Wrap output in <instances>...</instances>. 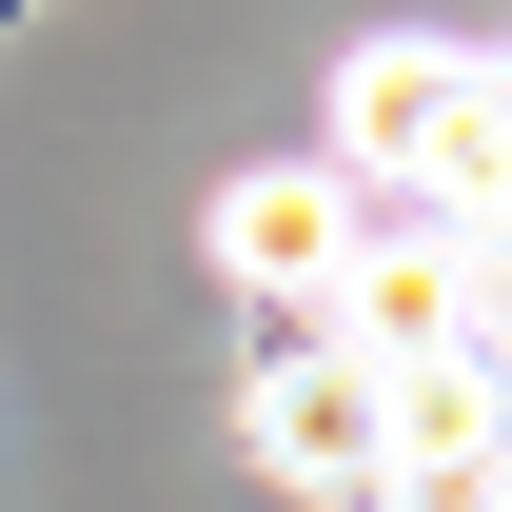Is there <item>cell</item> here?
<instances>
[{
	"label": "cell",
	"mask_w": 512,
	"mask_h": 512,
	"mask_svg": "<svg viewBox=\"0 0 512 512\" xmlns=\"http://www.w3.org/2000/svg\"><path fill=\"white\" fill-rule=\"evenodd\" d=\"M316 316L355 335L375 375H453V355H473V316H493V276H473L453 237H355V276H335Z\"/></svg>",
	"instance_id": "4"
},
{
	"label": "cell",
	"mask_w": 512,
	"mask_h": 512,
	"mask_svg": "<svg viewBox=\"0 0 512 512\" xmlns=\"http://www.w3.org/2000/svg\"><path fill=\"white\" fill-rule=\"evenodd\" d=\"M217 276H237L256 316H316L335 276H355V178H335V158H256V178H217Z\"/></svg>",
	"instance_id": "3"
},
{
	"label": "cell",
	"mask_w": 512,
	"mask_h": 512,
	"mask_svg": "<svg viewBox=\"0 0 512 512\" xmlns=\"http://www.w3.org/2000/svg\"><path fill=\"white\" fill-rule=\"evenodd\" d=\"M473 512H512V473H493V493H473Z\"/></svg>",
	"instance_id": "6"
},
{
	"label": "cell",
	"mask_w": 512,
	"mask_h": 512,
	"mask_svg": "<svg viewBox=\"0 0 512 512\" xmlns=\"http://www.w3.org/2000/svg\"><path fill=\"white\" fill-rule=\"evenodd\" d=\"M335 178L434 197V237H512V60L375 40V60L335 79Z\"/></svg>",
	"instance_id": "1"
},
{
	"label": "cell",
	"mask_w": 512,
	"mask_h": 512,
	"mask_svg": "<svg viewBox=\"0 0 512 512\" xmlns=\"http://www.w3.org/2000/svg\"><path fill=\"white\" fill-rule=\"evenodd\" d=\"M493 316H512V237H493Z\"/></svg>",
	"instance_id": "5"
},
{
	"label": "cell",
	"mask_w": 512,
	"mask_h": 512,
	"mask_svg": "<svg viewBox=\"0 0 512 512\" xmlns=\"http://www.w3.org/2000/svg\"><path fill=\"white\" fill-rule=\"evenodd\" d=\"M237 453L276 473V493H394V375H375V355H355L335 316H256Z\"/></svg>",
	"instance_id": "2"
}]
</instances>
